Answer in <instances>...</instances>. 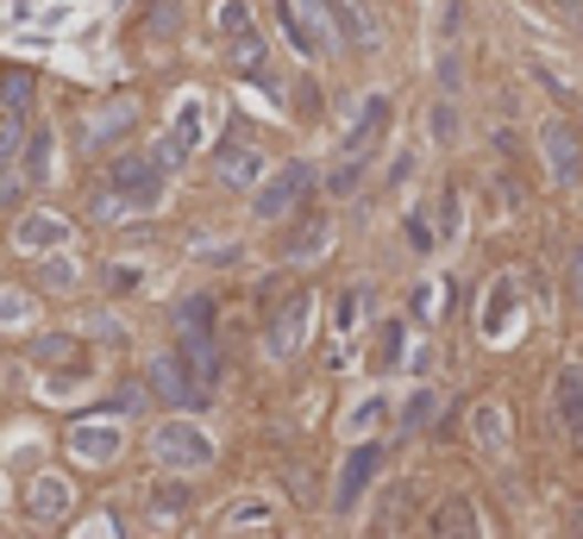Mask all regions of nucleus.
Masks as SVG:
<instances>
[{
  "label": "nucleus",
  "instance_id": "obj_4",
  "mask_svg": "<svg viewBox=\"0 0 583 539\" xmlns=\"http://www.w3.org/2000/svg\"><path fill=\"white\" fill-rule=\"evenodd\" d=\"M308 189H314V170H308V163H283V170H276L271 182L252 194V213H257V220H283V213H289Z\"/></svg>",
  "mask_w": 583,
  "mask_h": 539
},
{
  "label": "nucleus",
  "instance_id": "obj_25",
  "mask_svg": "<svg viewBox=\"0 0 583 539\" xmlns=\"http://www.w3.org/2000/svg\"><path fill=\"white\" fill-rule=\"evenodd\" d=\"M383 414H389V402H383V395H370V402L358 408L346 426H351V433H370V426H383Z\"/></svg>",
  "mask_w": 583,
  "mask_h": 539
},
{
  "label": "nucleus",
  "instance_id": "obj_17",
  "mask_svg": "<svg viewBox=\"0 0 583 539\" xmlns=\"http://www.w3.org/2000/svg\"><path fill=\"white\" fill-rule=\"evenodd\" d=\"M383 119H389V101H364V119H358V138H351V157H364L377 138H383Z\"/></svg>",
  "mask_w": 583,
  "mask_h": 539
},
{
  "label": "nucleus",
  "instance_id": "obj_11",
  "mask_svg": "<svg viewBox=\"0 0 583 539\" xmlns=\"http://www.w3.org/2000/svg\"><path fill=\"white\" fill-rule=\"evenodd\" d=\"M25 508H32V520H63V515H70V483H63V477H32Z\"/></svg>",
  "mask_w": 583,
  "mask_h": 539
},
{
  "label": "nucleus",
  "instance_id": "obj_24",
  "mask_svg": "<svg viewBox=\"0 0 583 539\" xmlns=\"http://www.w3.org/2000/svg\"><path fill=\"white\" fill-rule=\"evenodd\" d=\"M358 176H364V157H346V163L327 176V189L332 194H351V189H358Z\"/></svg>",
  "mask_w": 583,
  "mask_h": 539
},
{
  "label": "nucleus",
  "instance_id": "obj_26",
  "mask_svg": "<svg viewBox=\"0 0 583 539\" xmlns=\"http://www.w3.org/2000/svg\"><path fill=\"white\" fill-rule=\"evenodd\" d=\"M0 314H7V327H25V320H32V302H25L20 289H7L0 295Z\"/></svg>",
  "mask_w": 583,
  "mask_h": 539
},
{
  "label": "nucleus",
  "instance_id": "obj_10",
  "mask_svg": "<svg viewBox=\"0 0 583 539\" xmlns=\"http://www.w3.org/2000/svg\"><path fill=\"white\" fill-rule=\"evenodd\" d=\"M257 176H264V151L257 145H226L220 151V182L226 189H257Z\"/></svg>",
  "mask_w": 583,
  "mask_h": 539
},
{
  "label": "nucleus",
  "instance_id": "obj_7",
  "mask_svg": "<svg viewBox=\"0 0 583 539\" xmlns=\"http://www.w3.org/2000/svg\"><path fill=\"white\" fill-rule=\"evenodd\" d=\"M201 133H208V101H182V107H176V119H170V133H163V145H157V163H163V170H176V163H182V157L194 151V145H201Z\"/></svg>",
  "mask_w": 583,
  "mask_h": 539
},
{
  "label": "nucleus",
  "instance_id": "obj_8",
  "mask_svg": "<svg viewBox=\"0 0 583 539\" xmlns=\"http://www.w3.org/2000/svg\"><path fill=\"white\" fill-rule=\"evenodd\" d=\"M383 471V445H358L346 464H339V489H332V508L339 515H351L358 501H364V489H370V477Z\"/></svg>",
  "mask_w": 583,
  "mask_h": 539
},
{
  "label": "nucleus",
  "instance_id": "obj_2",
  "mask_svg": "<svg viewBox=\"0 0 583 539\" xmlns=\"http://www.w3.org/2000/svg\"><path fill=\"white\" fill-rule=\"evenodd\" d=\"M107 189H114L132 213H145V208L163 201V163H157V157H119L114 170H107Z\"/></svg>",
  "mask_w": 583,
  "mask_h": 539
},
{
  "label": "nucleus",
  "instance_id": "obj_14",
  "mask_svg": "<svg viewBox=\"0 0 583 539\" xmlns=\"http://www.w3.org/2000/svg\"><path fill=\"white\" fill-rule=\"evenodd\" d=\"M70 445H76V458H88V464H107V458H114V452H119V433H114V426H107V421H82L76 426V433H70Z\"/></svg>",
  "mask_w": 583,
  "mask_h": 539
},
{
  "label": "nucleus",
  "instance_id": "obj_30",
  "mask_svg": "<svg viewBox=\"0 0 583 539\" xmlns=\"http://www.w3.org/2000/svg\"><path fill=\"white\" fill-rule=\"evenodd\" d=\"M320 245H327V226H308L301 239H289V257H314Z\"/></svg>",
  "mask_w": 583,
  "mask_h": 539
},
{
  "label": "nucleus",
  "instance_id": "obj_23",
  "mask_svg": "<svg viewBox=\"0 0 583 539\" xmlns=\"http://www.w3.org/2000/svg\"><path fill=\"white\" fill-rule=\"evenodd\" d=\"M364 308H370V289H346V302H339V332L364 327Z\"/></svg>",
  "mask_w": 583,
  "mask_h": 539
},
{
  "label": "nucleus",
  "instance_id": "obj_20",
  "mask_svg": "<svg viewBox=\"0 0 583 539\" xmlns=\"http://www.w3.org/2000/svg\"><path fill=\"white\" fill-rule=\"evenodd\" d=\"M327 13H332V25L346 32V39H358V44H370V32H364V13L351 7V0H327Z\"/></svg>",
  "mask_w": 583,
  "mask_h": 539
},
{
  "label": "nucleus",
  "instance_id": "obj_5",
  "mask_svg": "<svg viewBox=\"0 0 583 539\" xmlns=\"http://www.w3.org/2000/svg\"><path fill=\"white\" fill-rule=\"evenodd\" d=\"M540 157H545V170H552V182H577L583 176L577 126H571V119H545L540 126Z\"/></svg>",
  "mask_w": 583,
  "mask_h": 539
},
{
  "label": "nucleus",
  "instance_id": "obj_6",
  "mask_svg": "<svg viewBox=\"0 0 583 539\" xmlns=\"http://www.w3.org/2000/svg\"><path fill=\"white\" fill-rule=\"evenodd\" d=\"M308 320H314V295L301 289V295H289V302L276 308L271 332H264V351H271V358H295L301 339H308Z\"/></svg>",
  "mask_w": 583,
  "mask_h": 539
},
{
  "label": "nucleus",
  "instance_id": "obj_29",
  "mask_svg": "<svg viewBox=\"0 0 583 539\" xmlns=\"http://www.w3.org/2000/svg\"><path fill=\"white\" fill-rule=\"evenodd\" d=\"M44 283H51V289H70V283H76V264H70V257H44Z\"/></svg>",
  "mask_w": 583,
  "mask_h": 539
},
{
  "label": "nucleus",
  "instance_id": "obj_3",
  "mask_svg": "<svg viewBox=\"0 0 583 539\" xmlns=\"http://www.w3.org/2000/svg\"><path fill=\"white\" fill-rule=\"evenodd\" d=\"M151 389L170 408H201V402H208V383L194 377V364L182 358V351H157V358H151Z\"/></svg>",
  "mask_w": 583,
  "mask_h": 539
},
{
  "label": "nucleus",
  "instance_id": "obj_35",
  "mask_svg": "<svg viewBox=\"0 0 583 539\" xmlns=\"http://www.w3.org/2000/svg\"><path fill=\"white\" fill-rule=\"evenodd\" d=\"M577 533H583V515H577Z\"/></svg>",
  "mask_w": 583,
  "mask_h": 539
},
{
  "label": "nucleus",
  "instance_id": "obj_28",
  "mask_svg": "<svg viewBox=\"0 0 583 539\" xmlns=\"http://www.w3.org/2000/svg\"><path fill=\"white\" fill-rule=\"evenodd\" d=\"M32 358H39V364H63V358H76V346H70V339H39Z\"/></svg>",
  "mask_w": 583,
  "mask_h": 539
},
{
  "label": "nucleus",
  "instance_id": "obj_18",
  "mask_svg": "<svg viewBox=\"0 0 583 539\" xmlns=\"http://www.w3.org/2000/svg\"><path fill=\"white\" fill-rule=\"evenodd\" d=\"M51 157H57V145H51V133H39V138H32V151H25L20 182H44V176H51Z\"/></svg>",
  "mask_w": 583,
  "mask_h": 539
},
{
  "label": "nucleus",
  "instance_id": "obj_33",
  "mask_svg": "<svg viewBox=\"0 0 583 539\" xmlns=\"http://www.w3.org/2000/svg\"><path fill=\"white\" fill-rule=\"evenodd\" d=\"M182 508V489H157L151 496V515H176Z\"/></svg>",
  "mask_w": 583,
  "mask_h": 539
},
{
  "label": "nucleus",
  "instance_id": "obj_15",
  "mask_svg": "<svg viewBox=\"0 0 583 539\" xmlns=\"http://www.w3.org/2000/svg\"><path fill=\"white\" fill-rule=\"evenodd\" d=\"M132 119H138V107H132L126 95H119V101H107V107L95 114V126H88V145H95V151H100V145H114V138L126 133Z\"/></svg>",
  "mask_w": 583,
  "mask_h": 539
},
{
  "label": "nucleus",
  "instance_id": "obj_31",
  "mask_svg": "<svg viewBox=\"0 0 583 539\" xmlns=\"http://www.w3.org/2000/svg\"><path fill=\"white\" fill-rule=\"evenodd\" d=\"M439 239H458V194L439 201Z\"/></svg>",
  "mask_w": 583,
  "mask_h": 539
},
{
  "label": "nucleus",
  "instance_id": "obj_32",
  "mask_svg": "<svg viewBox=\"0 0 583 539\" xmlns=\"http://www.w3.org/2000/svg\"><path fill=\"white\" fill-rule=\"evenodd\" d=\"M458 133V114L452 107H433V138H452Z\"/></svg>",
  "mask_w": 583,
  "mask_h": 539
},
{
  "label": "nucleus",
  "instance_id": "obj_34",
  "mask_svg": "<svg viewBox=\"0 0 583 539\" xmlns=\"http://www.w3.org/2000/svg\"><path fill=\"white\" fill-rule=\"evenodd\" d=\"M571 295H577V302H583V245L571 251Z\"/></svg>",
  "mask_w": 583,
  "mask_h": 539
},
{
  "label": "nucleus",
  "instance_id": "obj_21",
  "mask_svg": "<svg viewBox=\"0 0 583 539\" xmlns=\"http://www.w3.org/2000/svg\"><path fill=\"white\" fill-rule=\"evenodd\" d=\"M433 408H439V395H433V389H421V395H409V408H402V433H421V426L433 421Z\"/></svg>",
  "mask_w": 583,
  "mask_h": 539
},
{
  "label": "nucleus",
  "instance_id": "obj_12",
  "mask_svg": "<svg viewBox=\"0 0 583 539\" xmlns=\"http://www.w3.org/2000/svg\"><path fill=\"white\" fill-rule=\"evenodd\" d=\"M552 402H559V426L583 445V370H564L559 389H552Z\"/></svg>",
  "mask_w": 583,
  "mask_h": 539
},
{
  "label": "nucleus",
  "instance_id": "obj_16",
  "mask_svg": "<svg viewBox=\"0 0 583 539\" xmlns=\"http://www.w3.org/2000/svg\"><path fill=\"white\" fill-rule=\"evenodd\" d=\"M508 320H515V283H496V289H489V308H484V332L502 339Z\"/></svg>",
  "mask_w": 583,
  "mask_h": 539
},
{
  "label": "nucleus",
  "instance_id": "obj_9",
  "mask_svg": "<svg viewBox=\"0 0 583 539\" xmlns=\"http://www.w3.org/2000/svg\"><path fill=\"white\" fill-rule=\"evenodd\" d=\"M13 245L20 251H63L70 245V220H57V213H25L20 226H13Z\"/></svg>",
  "mask_w": 583,
  "mask_h": 539
},
{
  "label": "nucleus",
  "instance_id": "obj_13",
  "mask_svg": "<svg viewBox=\"0 0 583 539\" xmlns=\"http://www.w3.org/2000/svg\"><path fill=\"white\" fill-rule=\"evenodd\" d=\"M433 539H484L477 533V508H470V496H452L439 515H433Z\"/></svg>",
  "mask_w": 583,
  "mask_h": 539
},
{
  "label": "nucleus",
  "instance_id": "obj_19",
  "mask_svg": "<svg viewBox=\"0 0 583 539\" xmlns=\"http://www.w3.org/2000/svg\"><path fill=\"white\" fill-rule=\"evenodd\" d=\"M477 440H484L489 452H496V445L508 440V414H502L496 402H484V408H477Z\"/></svg>",
  "mask_w": 583,
  "mask_h": 539
},
{
  "label": "nucleus",
  "instance_id": "obj_22",
  "mask_svg": "<svg viewBox=\"0 0 583 539\" xmlns=\"http://www.w3.org/2000/svg\"><path fill=\"white\" fill-rule=\"evenodd\" d=\"M214 25L226 32V39H239V32H252V13H245V0H220V7H214Z\"/></svg>",
  "mask_w": 583,
  "mask_h": 539
},
{
  "label": "nucleus",
  "instance_id": "obj_27",
  "mask_svg": "<svg viewBox=\"0 0 583 539\" xmlns=\"http://www.w3.org/2000/svg\"><path fill=\"white\" fill-rule=\"evenodd\" d=\"M25 101H32V76L13 70V82H7V114H25Z\"/></svg>",
  "mask_w": 583,
  "mask_h": 539
},
{
  "label": "nucleus",
  "instance_id": "obj_1",
  "mask_svg": "<svg viewBox=\"0 0 583 539\" xmlns=\"http://www.w3.org/2000/svg\"><path fill=\"white\" fill-rule=\"evenodd\" d=\"M151 458L163 464V471H208V464H214V440L194 421H163L151 433Z\"/></svg>",
  "mask_w": 583,
  "mask_h": 539
}]
</instances>
